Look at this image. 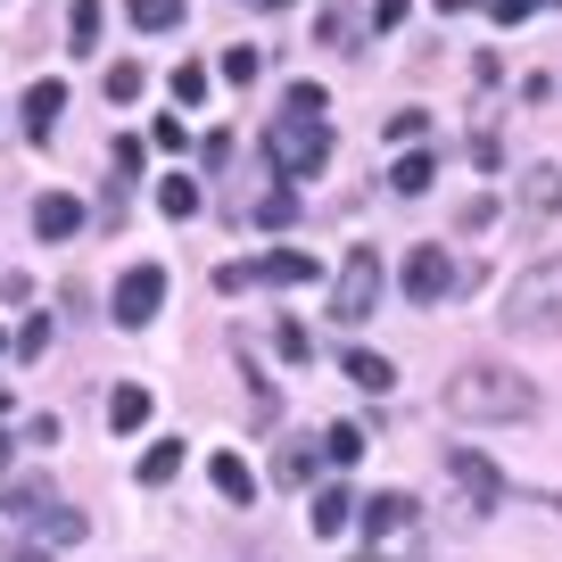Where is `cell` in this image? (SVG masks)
I'll return each mask as SVG.
<instances>
[{"label": "cell", "instance_id": "6da1fadb", "mask_svg": "<svg viewBox=\"0 0 562 562\" xmlns=\"http://www.w3.org/2000/svg\"><path fill=\"white\" fill-rule=\"evenodd\" d=\"M439 405L456 422H529L538 414V389H529V372H513V364H463V372H447Z\"/></svg>", "mask_w": 562, "mask_h": 562}, {"label": "cell", "instance_id": "7a4b0ae2", "mask_svg": "<svg viewBox=\"0 0 562 562\" xmlns=\"http://www.w3.org/2000/svg\"><path fill=\"white\" fill-rule=\"evenodd\" d=\"M513 339H562V257L529 265V273L505 281V306H496Z\"/></svg>", "mask_w": 562, "mask_h": 562}, {"label": "cell", "instance_id": "3957f363", "mask_svg": "<svg viewBox=\"0 0 562 562\" xmlns=\"http://www.w3.org/2000/svg\"><path fill=\"white\" fill-rule=\"evenodd\" d=\"M265 158H273V175H290V182L323 175V166H331V124L323 116H273L265 124Z\"/></svg>", "mask_w": 562, "mask_h": 562}, {"label": "cell", "instance_id": "277c9868", "mask_svg": "<svg viewBox=\"0 0 562 562\" xmlns=\"http://www.w3.org/2000/svg\"><path fill=\"white\" fill-rule=\"evenodd\" d=\"M372 306H381V248H348L331 281V323H364Z\"/></svg>", "mask_w": 562, "mask_h": 562}, {"label": "cell", "instance_id": "5b68a950", "mask_svg": "<svg viewBox=\"0 0 562 562\" xmlns=\"http://www.w3.org/2000/svg\"><path fill=\"white\" fill-rule=\"evenodd\" d=\"M447 480L463 488V513L472 521H488V513H505V472H496L480 447H447Z\"/></svg>", "mask_w": 562, "mask_h": 562}, {"label": "cell", "instance_id": "8992f818", "mask_svg": "<svg viewBox=\"0 0 562 562\" xmlns=\"http://www.w3.org/2000/svg\"><path fill=\"white\" fill-rule=\"evenodd\" d=\"M299 290V281H315V257L306 248H273V257H248V265H224L215 273V290Z\"/></svg>", "mask_w": 562, "mask_h": 562}, {"label": "cell", "instance_id": "52a82bcc", "mask_svg": "<svg viewBox=\"0 0 562 562\" xmlns=\"http://www.w3.org/2000/svg\"><path fill=\"white\" fill-rule=\"evenodd\" d=\"M456 257H447V248H414V257H405V299L414 306H439L447 290H456Z\"/></svg>", "mask_w": 562, "mask_h": 562}, {"label": "cell", "instance_id": "ba28073f", "mask_svg": "<svg viewBox=\"0 0 562 562\" xmlns=\"http://www.w3.org/2000/svg\"><path fill=\"white\" fill-rule=\"evenodd\" d=\"M513 199H521V232H546L562 215V166H529V175L513 182Z\"/></svg>", "mask_w": 562, "mask_h": 562}, {"label": "cell", "instance_id": "9c48e42d", "mask_svg": "<svg viewBox=\"0 0 562 562\" xmlns=\"http://www.w3.org/2000/svg\"><path fill=\"white\" fill-rule=\"evenodd\" d=\"M158 299H166V273H158V265H133V273L116 281V323L140 331V323L158 315Z\"/></svg>", "mask_w": 562, "mask_h": 562}, {"label": "cell", "instance_id": "30bf717a", "mask_svg": "<svg viewBox=\"0 0 562 562\" xmlns=\"http://www.w3.org/2000/svg\"><path fill=\"white\" fill-rule=\"evenodd\" d=\"M356 513H364V538L381 546V538H397V529L414 521V496H405V488H381L372 505H356Z\"/></svg>", "mask_w": 562, "mask_h": 562}, {"label": "cell", "instance_id": "8fae6325", "mask_svg": "<svg viewBox=\"0 0 562 562\" xmlns=\"http://www.w3.org/2000/svg\"><path fill=\"white\" fill-rule=\"evenodd\" d=\"M58 116H67V83H34V91H25V133H34V140H50Z\"/></svg>", "mask_w": 562, "mask_h": 562}, {"label": "cell", "instance_id": "7c38bea8", "mask_svg": "<svg viewBox=\"0 0 562 562\" xmlns=\"http://www.w3.org/2000/svg\"><path fill=\"white\" fill-rule=\"evenodd\" d=\"M207 480H215V496H224V505H257V472H248L240 456H215Z\"/></svg>", "mask_w": 562, "mask_h": 562}, {"label": "cell", "instance_id": "4fadbf2b", "mask_svg": "<svg viewBox=\"0 0 562 562\" xmlns=\"http://www.w3.org/2000/svg\"><path fill=\"white\" fill-rule=\"evenodd\" d=\"M75 224H83V207H75L67 191H42V199H34V232H42V240H67Z\"/></svg>", "mask_w": 562, "mask_h": 562}, {"label": "cell", "instance_id": "5bb4252c", "mask_svg": "<svg viewBox=\"0 0 562 562\" xmlns=\"http://www.w3.org/2000/svg\"><path fill=\"white\" fill-rule=\"evenodd\" d=\"M339 372H348L356 389H372V397H389V381H397V364L372 356V348H348V356H339Z\"/></svg>", "mask_w": 562, "mask_h": 562}, {"label": "cell", "instance_id": "9a60e30c", "mask_svg": "<svg viewBox=\"0 0 562 562\" xmlns=\"http://www.w3.org/2000/svg\"><path fill=\"white\" fill-rule=\"evenodd\" d=\"M430 182H439V166L422 158V149H405V158L389 166V191H397V199H422V191H430Z\"/></svg>", "mask_w": 562, "mask_h": 562}, {"label": "cell", "instance_id": "2e32d148", "mask_svg": "<svg viewBox=\"0 0 562 562\" xmlns=\"http://www.w3.org/2000/svg\"><path fill=\"white\" fill-rule=\"evenodd\" d=\"M348 488H315V513H306V521H315V538H339V529H348Z\"/></svg>", "mask_w": 562, "mask_h": 562}, {"label": "cell", "instance_id": "e0dca14e", "mask_svg": "<svg viewBox=\"0 0 562 562\" xmlns=\"http://www.w3.org/2000/svg\"><path fill=\"white\" fill-rule=\"evenodd\" d=\"M140 422H149V389L124 381L116 397H108V430H140Z\"/></svg>", "mask_w": 562, "mask_h": 562}, {"label": "cell", "instance_id": "ac0fdd59", "mask_svg": "<svg viewBox=\"0 0 562 562\" xmlns=\"http://www.w3.org/2000/svg\"><path fill=\"white\" fill-rule=\"evenodd\" d=\"M124 18H133L140 34H166V25H182V0H124Z\"/></svg>", "mask_w": 562, "mask_h": 562}, {"label": "cell", "instance_id": "d6986e66", "mask_svg": "<svg viewBox=\"0 0 562 562\" xmlns=\"http://www.w3.org/2000/svg\"><path fill=\"white\" fill-rule=\"evenodd\" d=\"M175 472H182V439H166V447H149V456H140V488H166Z\"/></svg>", "mask_w": 562, "mask_h": 562}, {"label": "cell", "instance_id": "ffe728a7", "mask_svg": "<svg viewBox=\"0 0 562 562\" xmlns=\"http://www.w3.org/2000/svg\"><path fill=\"white\" fill-rule=\"evenodd\" d=\"M140 83H149V75H140L133 58H116V67H108V83H100V91H108V108H116V100L133 108V100H140Z\"/></svg>", "mask_w": 562, "mask_h": 562}, {"label": "cell", "instance_id": "44dd1931", "mask_svg": "<svg viewBox=\"0 0 562 562\" xmlns=\"http://www.w3.org/2000/svg\"><path fill=\"white\" fill-rule=\"evenodd\" d=\"M158 207H166V215H175V224H182V215H199V182H182V175H166V182H158Z\"/></svg>", "mask_w": 562, "mask_h": 562}, {"label": "cell", "instance_id": "7402d4cb", "mask_svg": "<svg viewBox=\"0 0 562 562\" xmlns=\"http://www.w3.org/2000/svg\"><path fill=\"white\" fill-rule=\"evenodd\" d=\"M323 456H331V463H356V456H364V430H356V422H331V430H323Z\"/></svg>", "mask_w": 562, "mask_h": 562}, {"label": "cell", "instance_id": "603a6c76", "mask_svg": "<svg viewBox=\"0 0 562 562\" xmlns=\"http://www.w3.org/2000/svg\"><path fill=\"white\" fill-rule=\"evenodd\" d=\"M67 42H75V50L100 42V0H75V9H67Z\"/></svg>", "mask_w": 562, "mask_h": 562}, {"label": "cell", "instance_id": "cb8c5ba5", "mask_svg": "<svg viewBox=\"0 0 562 562\" xmlns=\"http://www.w3.org/2000/svg\"><path fill=\"white\" fill-rule=\"evenodd\" d=\"M257 224H265V232L299 224V191H265V199H257Z\"/></svg>", "mask_w": 562, "mask_h": 562}, {"label": "cell", "instance_id": "d4e9b609", "mask_svg": "<svg viewBox=\"0 0 562 562\" xmlns=\"http://www.w3.org/2000/svg\"><path fill=\"white\" fill-rule=\"evenodd\" d=\"M175 100H182V108L207 100V67H199V58H182V67H175Z\"/></svg>", "mask_w": 562, "mask_h": 562}, {"label": "cell", "instance_id": "484cf974", "mask_svg": "<svg viewBox=\"0 0 562 562\" xmlns=\"http://www.w3.org/2000/svg\"><path fill=\"white\" fill-rule=\"evenodd\" d=\"M323 108H331V100H323V83H290V100H281V116H323Z\"/></svg>", "mask_w": 562, "mask_h": 562}, {"label": "cell", "instance_id": "4316f807", "mask_svg": "<svg viewBox=\"0 0 562 562\" xmlns=\"http://www.w3.org/2000/svg\"><path fill=\"white\" fill-rule=\"evenodd\" d=\"M257 75H265V58L248 50V42H240V50H224V83H257Z\"/></svg>", "mask_w": 562, "mask_h": 562}, {"label": "cell", "instance_id": "83f0119b", "mask_svg": "<svg viewBox=\"0 0 562 562\" xmlns=\"http://www.w3.org/2000/svg\"><path fill=\"white\" fill-rule=\"evenodd\" d=\"M306 447H315V439H306ZM306 447H281V480H290V488L315 480V456H306Z\"/></svg>", "mask_w": 562, "mask_h": 562}, {"label": "cell", "instance_id": "f1b7e54d", "mask_svg": "<svg viewBox=\"0 0 562 562\" xmlns=\"http://www.w3.org/2000/svg\"><path fill=\"white\" fill-rule=\"evenodd\" d=\"M273 348H281V356H299V364H306V356H315V339H306V323H281V331H273Z\"/></svg>", "mask_w": 562, "mask_h": 562}, {"label": "cell", "instance_id": "f546056e", "mask_svg": "<svg viewBox=\"0 0 562 562\" xmlns=\"http://www.w3.org/2000/svg\"><path fill=\"white\" fill-rule=\"evenodd\" d=\"M42 529H50L58 546H75V538H83V513H58V505H50V513H42Z\"/></svg>", "mask_w": 562, "mask_h": 562}, {"label": "cell", "instance_id": "4dcf8cb0", "mask_svg": "<svg viewBox=\"0 0 562 562\" xmlns=\"http://www.w3.org/2000/svg\"><path fill=\"white\" fill-rule=\"evenodd\" d=\"M42 348H50V315H34V323L18 331V356H42Z\"/></svg>", "mask_w": 562, "mask_h": 562}, {"label": "cell", "instance_id": "1f68e13d", "mask_svg": "<svg viewBox=\"0 0 562 562\" xmlns=\"http://www.w3.org/2000/svg\"><path fill=\"white\" fill-rule=\"evenodd\" d=\"M381 133H389V140H422V108H405V116H389Z\"/></svg>", "mask_w": 562, "mask_h": 562}, {"label": "cell", "instance_id": "d6a6232c", "mask_svg": "<svg viewBox=\"0 0 562 562\" xmlns=\"http://www.w3.org/2000/svg\"><path fill=\"white\" fill-rule=\"evenodd\" d=\"M372 25H381V34H397V25H405V0H372Z\"/></svg>", "mask_w": 562, "mask_h": 562}, {"label": "cell", "instance_id": "836d02e7", "mask_svg": "<svg viewBox=\"0 0 562 562\" xmlns=\"http://www.w3.org/2000/svg\"><path fill=\"white\" fill-rule=\"evenodd\" d=\"M488 9H496V18H505V25H521L529 9H538V0H488Z\"/></svg>", "mask_w": 562, "mask_h": 562}, {"label": "cell", "instance_id": "e575fe53", "mask_svg": "<svg viewBox=\"0 0 562 562\" xmlns=\"http://www.w3.org/2000/svg\"><path fill=\"white\" fill-rule=\"evenodd\" d=\"M463 9H488V0H439V18H463Z\"/></svg>", "mask_w": 562, "mask_h": 562}, {"label": "cell", "instance_id": "d590c367", "mask_svg": "<svg viewBox=\"0 0 562 562\" xmlns=\"http://www.w3.org/2000/svg\"><path fill=\"white\" fill-rule=\"evenodd\" d=\"M257 9H290V0H257Z\"/></svg>", "mask_w": 562, "mask_h": 562}, {"label": "cell", "instance_id": "8d00e7d4", "mask_svg": "<svg viewBox=\"0 0 562 562\" xmlns=\"http://www.w3.org/2000/svg\"><path fill=\"white\" fill-rule=\"evenodd\" d=\"M18 562H42V554H18Z\"/></svg>", "mask_w": 562, "mask_h": 562}, {"label": "cell", "instance_id": "74e56055", "mask_svg": "<svg viewBox=\"0 0 562 562\" xmlns=\"http://www.w3.org/2000/svg\"><path fill=\"white\" fill-rule=\"evenodd\" d=\"M554 9H562V0H554Z\"/></svg>", "mask_w": 562, "mask_h": 562}, {"label": "cell", "instance_id": "f35d334b", "mask_svg": "<svg viewBox=\"0 0 562 562\" xmlns=\"http://www.w3.org/2000/svg\"><path fill=\"white\" fill-rule=\"evenodd\" d=\"M372 562H381V554H372Z\"/></svg>", "mask_w": 562, "mask_h": 562}]
</instances>
